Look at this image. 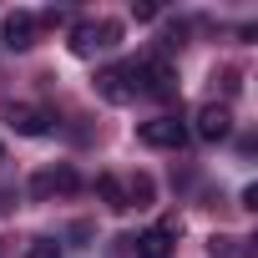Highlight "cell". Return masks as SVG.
Listing matches in <instances>:
<instances>
[{"instance_id":"cell-1","label":"cell","mask_w":258,"mask_h":258,"mask_svg":"<svg viewBox=\"0 0 258 258\" xmlns=\"http://www.w3.org/2000/svg\"><path fill=\"white\" fill-rule=\"evenodd\" d=\"M126 71H132V86L142 96H157V101L177 96V66L167 56H137V61H126Z\"/></svg>"},{"instance_id":"cell-2","label":"cell","mask_w":258,"mask_h":258,"mask_svg":"<svg viewBox=\"0 0 258 258\" xmlns=\"http://www.w3.org/2000/svg\"><path fill=\"white\" fill-rule=\"evenodd\" d=\"M137 142L157 147V152H182L187 147V121L182 116H152V121L137 126Z\"/></svg>"},{"instance_id":"cell-12","label":"cell","mask_w":258,"mask_h":258,"mask_svg":"<svg viewBox=\"0 0 258 258\" xmlns=\"http://www.w3.org/2000/svg\"><path fill=\"white\" fill-rule=\"evenodd\" d=\"M213 258H248L243 238H213Z\"/></svg>"},{"instance_id":"cell-4","label":"cell","mask_w":258,"mask_h":258,"mask_svg":"<svg viewBox=\"0 0 258 258\" xmlns=\"http://www.w3.org/2000/svg\"><path fill=\"white\" fill-rule=\"evenodd\" d=\"M76 187H81V177H76L66 162L41 167V172L31 177V198H66V192H76Z\"/></svg>"},{"instance_id":"cell-5","label":"cell","mask_w":258,"mask_h":258,"mask_svg":"<svg viewBox=\"0 0 258 258\" xmlns=\"http://www.w3.org/2000/svg\"><path fill=\"white\" fill-rule=\"evenodd\" d=\"M96 96H101V101H111V106H126V101L137 96L126 61H121V66H106V71H96Z\"/></svg>"},{"instance_id":"cell-13","label":"cell","mask_w":258,"mask_h":258,"mask_svg":"<svg viewBox=\"0 0 258 258\" xmlns=\"http://www.w3.org/2000/svg\"><path fill=\"white\" fill-rule=\"evenodd\" d=\"M26 258H61V243H56V238H36V243L26 248Z\"/></svg>"},{"instance_id":"cell-9","label":"cell","mask_w":258,"mask_h":258,"mask_svg":"<svg viewBox=\"0 0 258 258\" xmlns=\"http://www.w3.org/2000/svg\"><path fill=\"white\" fill-rule=\"evenodd\" d=\"M6 121L21 137H46L51 132V111H41V106H6Z\"/></svg>"},{"instance_id":"cell-11","label":"cell","mask_w":258,"mask_h":258,"mask_svg":"<svg viewBox=\"0 0 258 258\" xmlns=\"http://www.w3.org/2000/svg\"><path fill=\"white\" fill-rule=\"evenodd\" d=\"M126 198H132V208H147V203H152V177L137 172L132 182H126Z\"/></svg>"},{"instance_id":"cell-14","label":"cell","mask_w":258,"mask_h":258,"mask_svg":"<svg viewBox=\"0 0 258 258\" xmlns=\"http://www.w3.org/2000/svg\"><path fill=\"white\" fill-rule=\"evenodd\" d=\"M0 162H6V147H0Z\"/></svg>"},{"instance_id":"cell-8","label":"cell","mask_w":258,"mask_h":258,"mask_svg":"<svg viewBox=\"0 0 258 258\" xmlns=\"http://www.w3.org/2000/svg\"><path fill=\"white\" fill-rule=\"evenodd\" d=\"M198 137H203V142H228V137H233V111H228L223 101H208V106L198 111Z\"/></svg>"},{"instance_id":"cell-3","label":"cell","mask_w":258,"mask_h":258,"mask_svg":"<svg viewBox=\"0 0 258 258\" xmlns=\"http://www.w3.org/2000/svg\"><path fill=\"white\" fill-rule=\"evenodd\" d=\"M116 41H121V26H116V21H76V26H71V51H76V56L111 51Z\"/></svg>"},{"instance_id":"cell-6","label":"cell","mask_w":258,"mask_h":258,"mask_svg":"<svg viewBox=\"0 0 258 258\" xmlns=\"http://www.w3.org/2000/svg\"><path fill=\"white\" fill-rule=\"evenodd\" d=\"M36 31H41V16L36 11H11L6 26H0V36H6L11 51H31L36 46Z\"/></svg>"},{"instance_id":"cell-7","label":"cell","mask_w":258,"mask_h":258,"mask_svg":"<svg viewBox=\"0 0 258 258\" xmlns=\"http://www.w3.org/2000/svg\"><path fill=\"white\" fill-rule=\"evenodd\" d=\"M182 233V223L177 218H162L157 228H147L142 238H137V258H172V238Z\"/></svg>"},{"instance_id":"cell-10","label":"cell","mask_w":258,"mask_h":258,"mask_svg":"<svg viewBox=\"0 0 258 258\" xmlns=\"http://www.w3.org/2000/svg\"><path fill=\"white\" fill-rule=\"evenodd\" d=\"M96 192H101V203H106L111 213H126V208H132V198H126V182H121L116 172H101V177H96Z\"/></svg>"}]
</instances>
